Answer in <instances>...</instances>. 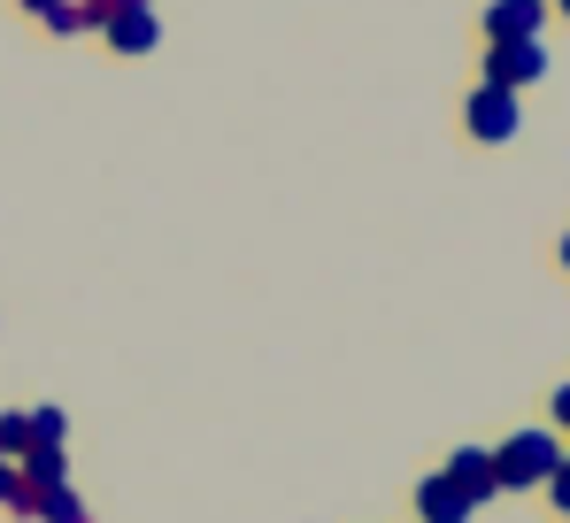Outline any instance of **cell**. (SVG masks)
Here are the masks:
<instances>
[{"label":"cell","instance_id":"obj_2","mask_svg":"<svg viewBox=\"0 0 570 523\" xmlns=\"http://www.w3.org/2000/svg\"><path fill=\"white\" fill-rule=\"evenodd\" d=\"M86 23H94L116 55H155V47H163L155 0H86Z\"/></svg>","mask_w":570,"mask_h":523},{"label":"cell","instance_id":"obj_13","mask_svg":"<svg viewBox=\"0 0 570 523\" xmlns=\"http://www.w3.org/2000/svg\"><path fill=\"white\" fill-rule=\"evenodd\" d=\"M548 8H563V16H570V0H548Z\"/></svg>","mask_w":570,"mask_h":523},{"label":"cell","instance_id":"obj_4","mask_svg":"<svg viewBox=\"0 0 570 523\" xmlns=\"http://www.w3.org/2000/svg\"><path fill=\"white\" fill-rule=\"evenodd\" d=\"M548 39H501V47H485V78L478 86H501V92H524L548 78Z\"/></svg>","mask_w":570,"mask_h":523},{"label":"cell","instance_id":"obj_3","mask_svg":"<svg viewBox=\"0 0 570 523\" xmlns=\"http://www.w3.org/2000/svg\"><path fill=\"white\" fill-rule=\"evenodd\" d=\"M517 124H524V92L471 86V100H463V131H471L478 147H509V139H517Z\"/></svg>","mask_w":570,"mask_h":523},{"label":"cell","instance_id":"obj_10","mask_svg":"<svg viewBox=\"0 0 570 523\" xmlns=\"http://www.w3.org/2000/svg\"><path fill=\"white\" fill-rule=\"evenodd\" d=\"M23 432H31V446H62L70 416H62V408H23Z\"/></svg>","mask_w":570,"mask_h":523},{"label":"cell","instance_id":"obj_5","mask_svg":"<svg viewBox=\"0 0 570 523\" xmlns=\"http://www.w3.org/2000/svg\"><path fill=\"white\" fill-rule=\"evenodd\" d=\"M471 509H485V501H501V485H493V446H455L448 454V470H440Z\"/></svg>","mask_w":570,"mask_h":523},{"label":"cell","instance_id":"obj_7","mask_svg":"<svg viewBox=\"0 0 570 523\" xmlns=\"http://www.w3.org/2000/svg\"><path fill=\"white\" fill-rule=\"evenodd\" d=\"M416 516H424V523H471L478 509L455 493V485H448V477H440V470H432V477L416 485Z\"/></svg>","mask_w":570,"mask_h":523},{"label":"cell","instance_id":"obj_8","mask_svg":"<svg viewBox=\"0 0 570 523\" xmlns=\"http://www.w3.org/2000/svg\"><path fill=\"white\" fill-rule=\"evenodd\" d=\"M23 8H31V16H39L55 39H78V31H94V23H86V0H23Z\"/></svg>","mask_w":570,"mask_h":523},{"label":"cell","instance_id":"obj_12","mask_svg":"<svg viewBox=\"0 0 570 523\" xmlns=\"http://www.w3.org/2000/svg\"><path fill=\"white\" fill-rule=\"evenodd\" d=\"M548 408H556V424L570 432V385H556V401H548Z\"/></svg>","mask_w":570,"mask_h":523},{"label":"cell","instance_id":"obj_6","mask_svg":"<svg viewBox=\"0 0 570 523\" xmlns=\"http://www.w3.org/2000/svg\"><path fill=\"white\" fill-rule=\"evenodd\" d=\"M540 23H548V0H493V8H485V47H501V39H540Z\"/></svg>","mask_w":570,"mask_h":523},{"label":"cell","instance_id":"obj_1","mask_svg":"<svg viewBox=\"0 0 570 523\" xmlns=\"http://www.w3.org/2000/svg\"><path fill=\"white\" fill-rule=\"evenodd\" d=\"M563 438L556 432H509L501 446H493V485L501 493H532V485H548L556 470H563Z\"/></svg>","mask_w":570,"mask_h":523},{"label":"cell","instance_id":"obj_14","mask_svg":"<svg viewBox=\"0 0 570 523\" xmlns=\"http://www.w3.org/2000/svg\"><path fill=\"white\" fill-rule=\"evenodd\" d=\"M563 269H570V239H563Z\"/></svg>","mask_w":570,"mask_h":523},{"label":"cell","instance_id":"obj_9","mask_svg":"<svg viewBox=\"0 0 570 523\" xmlns=\"http://www.w3.org/2000/svg\"><path fill=\"white\" fill-rule=\"evenodd\" d=\"M31 523H94V516H86V501H78L70 485H47V493H39V516H31Z\"/></svg>","mask_w":570,"mask_h":523},{"label":"cell","instance_id":"obj_11","mask_svg":"<svg viewBox=\"0 0 570 523\" xmlns=\"http://www.w3.org/2000/svg\"><path fill=\"white\" fill-rule=\"evenodd\" d=\"M8 501H16V462L0 454V509H8Z\"/></svg>","mask_w":570,"mask_h":523}]
</instances>
